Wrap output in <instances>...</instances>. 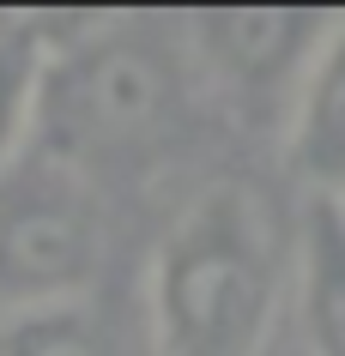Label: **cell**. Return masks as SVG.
Wrapping results in <instances>:
<instances>
[{
	"instance_id": "obj_1",
	"label": "cell",
	"mask_w": 345,
	"mask_h": 356,
	"mask_svg": "<svg viewBox=\"0 0 345 356\" xmlns=\"http://www.w3.org/2000/svg\"><path fill=\"white\" fill-rule=\"evenodd\" d=\"M200 103L206 91L194 79L182 19H67L61 31L49 24V67L31 139L97 188L176 157Z\"/></svg>"
},
{
	"instance_id": "obj_2",
	"label": "cell",
	"mask_w": 345,
	"mask_h": 356,
	"mask_svg": "<svg viewBox=\"0 0 345 356\" xmlns=\"http://www.w3.org/2000/svg\"><path fill=\"white\" fill-rule=\"evenodd\" d=\"M285 290V242L267 206L249 188H206L152 254V350L267 356Z\"/></svg>"
},
{
	"instance_id": "obj_3",
	"label": "cell",
	"mask_w": 345,
	"mask_h": 356,
	"mask_svg": "<svg viewBox=\"0 0 345 356\" xmlns=\"http://www.w3.org/2000/svg\"><path fill=\"white\" fill-rule=\"evenodd\" d=\"M103 248L109 224L97 188L31 139L0 169V320L85 302Z\"/></svg>"
},
{
	"instance_id": "obj_4",
	"label": "cell",
	"mask_w": 345,
	"mask_h": 356,
	"mask_svg": "<svg viewBox=\"0 0 345 356\" xmlns=\"http://www.w3.org/2000/svg\"><path fill=\"white\" fill-rule=\"evenodd\" d=\"M327 24H333V13L218 6V13H188L182 42H188V60L206 103L218 97L230 109H243L249 121H273V133H279Z\"/></svg>"
},
{
	"instance_id": "obj_5",
	"label": "cell",
	"mask_w": 345,
	"mask_h": 356,
	"mask_svg": "<svg viewBox=\"0 0 345 356\" xmlns=\"http://www.w3.org/2000/svg\"><path fill=\"white\" fill-rule=\"evenodd\" d=\"M279 151H285V169L309 188V200L345 193V13H333L303 85L291 97Z\"/></svg>"
},
{
	"instance_id": "obj_6",
	"label": "cell",
	"mask_w": 345,
	"mask_h": 356,
	"mask_svg": "<svg viewBox=\"0 0 345 356\" xmlns=\"http://www.w3.org/2000/svg\"><path fill=\"white\" fill-rule=\"evenodd\" d=\"M297 332L309 356H345V218L333 200H309L291 254Z\"/></svg>"
},
{
	"instance_id": "obj_7",
	"label": "cell",
	"mask_w": 345,
	"mask_h": 356,
	"mask_svg": "<svg viewBox=\"0 0 345 356\" xmlns=\"http://www.w3.org/2000/svg\"><path fill=\"white\" fill-rule=\"evenodd\" d=\"M43 67H49V24L0 13V169L37 133Z\"/></svg>"
},
{
	"instance_id": "obj_8",
	"label": "cell",
	"mask_w": 345,
	"mask_h": 356,
	"mask_svg": "<svg viewBox=\"0 0 345 356\" xmlns=\"http://www.w3.org/2000/svg\"><path fill=\"white\" fill-rule=\"evenodd\" d=\"M0 356H115L91 302H61L0 320Z\"/></svg>"
},
{
	"instance_id": "obj_9",
	"label": "cell",
	"mask_w": 345,
	"mask_h": 356,
	"mask_svg": "<svg viewBox=\"0 0 345 356\" xmlns=\"http://www.w3.org/2000/svg\"><path fill=\"white\" fill-rule=\"evenodd\" d=\"M333 206H339V218H345V193H339V200H333Z\"/></svg>"
}]
</instances>
